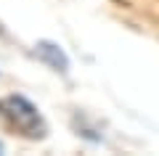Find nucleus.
Segmentation results:
<instances>
[{
  "label": "nucleus",
  "mask_w": 159,
  "mask_h": 156,
  "mask_svg": "<svg viewBox=\"0 0 159 156\" xmlns=\"http://www.w3.org/2000/svg\"><path fill=\"white\" fill-rule=\"evenodd\" d=\"M34 56H37L43 64H48L51 69H56V72H66L69 69L66 53L61 50V45L51 42V40H40V42L34 45Z\"/></svg>",
  "instance_id": "nucleus-2"
},
{
  "label": "nucleus",
  "mask_w": 159,
  "mask_h": 156,
  "mask_svg": "<svg viewBox=\"0 0 159 156\" xmlns=\"http://www.w3.org/2000/svg\"><path fill=\"white\" fill-rule=\"evenodd\" d=\"M0 154H3V145H0Z\"/></svg>",
  "instance_id": "nucleus-3"
},
{
  "label": "nucleus",
  "mask_w": 159,
  "mask_h": 156,
  "mask_svg": "<svg viewBox=\"0 0 159 156\" xmlns=\"http://www.w3.org/2000/svg\"><path fill=\"white\" fill-rule=\"evenodd\" d=\"M0 119H6L13 130L24 135V138H45L48 127L45 119L40 114V109L32 100H27L24 95H8L0 100Z\"/></svg>",
  "instance_id": "nucleus-1"
}]
</instances>
